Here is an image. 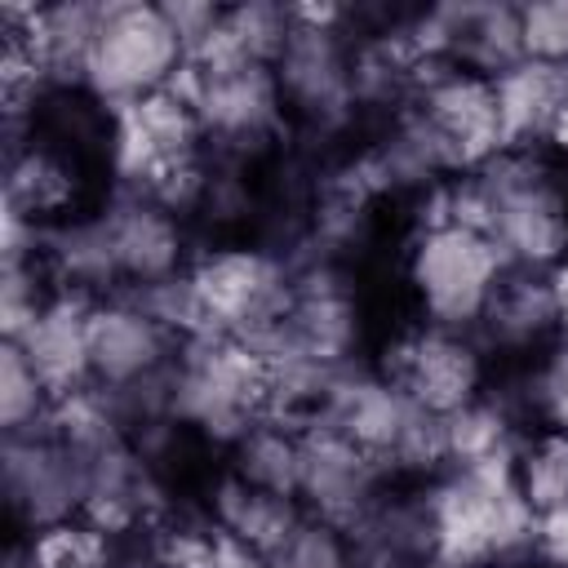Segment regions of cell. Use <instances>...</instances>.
<instances>
[{"mask_svg":"<svg viewBox=\"0 0 568 568\" xmlns=\"http://www.w3.org/2000/svg\"><path fill=\"white\" fill-rule=\"evenodd\" d=\"M484 222L510 271H555L568 262V164L546 146H506L470 173Z\"/></svg>","mask_w":568,"mask_h":568,"instance_id":"1","label":"cell"},{"mask_svg":"<svg viewBox=\"0 0 568 568\" xmlns=\"http://www.w3.org/2000/svg\"><path fill=\"white\" fill-rule=\"evenodd\" d=\"M422 497L439 568H493L532 559L537 515L515 488V462L484 470H444L439 479L422 484Z\"/></svg>","mask_w":568,"mask_h":568,"instance_id":"2","label":"cell"},{"mask_svg":"<svg viewBox=\"0 0 568 568\" xmlns=\"http://www.w3.org/2000/svg\"><path fill=\"white\" fill-rule=\"evenodd\" d=\"M506 275L510 262L493 235L462 222L417 226L404 244V284L413 311L435 328L475 333Z\"/></svg>","mask_w":568,"mask_h":568,"instance_id":"3","label":"cell"},{"mask_svg":"<svg viewBox=\"0 0 568 568\" xmlns=\"http://www.w3.org/2000/svg\"><path fill=\"white\" fill-rule=\"evenodd\" d=\"M271 413L266 364L248 342L195 337L173 364V422L213 444L231 448L257 417Z\"/></svg>","mask_w":568,"mask_h":568,"instance_id":"4","label":"cell"},{"mask_svg":"<svg viewBox=\"0 0 568 568\" xmlns=\"http://www.w3.org/2000/svg\"><path fill=\"white\" fill-rule=\"evenodd\" d=\"M209 337L257 342L293 302V257L266 240H217L186 266Z\"/></svg>","mask_w":568,"mask_h":568,"instance_id":"5","label":"cell"},{"mask_svg":"<svg viewBox=\"0 0 568 568\" xmlns=\"http://www.w3.org/2000/svg\"><path fill=\"white\" fill-rule=\"evenodd\" d=\"M182 67H186V49H182L164 4H142V0L102 4V22L93 36L80 89L98 106L124 111V106L169 89Z\"/></svg>","mask_w":568,"mask_h":568,"instance_id":"6","label":"cell"},{"mask_svg":"<svg viewBox=\"0 0 568 568\" xmlns=\"http://www.w3.org/2000/svg\"><path fill=\"white\" fill-rule=\"evenodd\" d=\"M173 89L195 102L209 151L222 160L248 164V169H257V160L271 155L293 124L275 67L266 62H231L213 71H200L186 62Z\"/></svg>","mask_w":568,"mask_h":568,"instance_id":"7","label":"cell"},{"mask_svg":"<svg viewBox=\"0 0 568 568\" xmlns=\"http://www.w3.org/2000/svg\"><path fill=\"white\" fill-rule=\"evenodd\" d=\"M417 408L435 417H453L457 408L475 404L493 386V355L479 346L475 333L435 328V324H404L382 355L373 359Z\"/></svg>","mask_w":568,"mask_h":568,"instance_id":"8","label":"cell"},{"mask_svg":"<svg viewBox=\"0 0 568 568\" xmlns=\"http://www.w3.org/2000/svg\"><path fill=\"white\" fill-rule=\"evenodd\" d=\"M275 80L288 120L311 133H342L359 120L355 102V36L297 27L275 58Z\"/></svg>","mask_w":568,"mask_h":568,"instance_id":"9","label":"cell"},{"mask_svg":"<svg viewBox=\"0 0 568 568\" xmlns=\"http://www.w3.org/2000/svg\"><path fill=\"white\" fill-rule=\"evenodd\" d=\"M395 488V479L368 457L346 430L324 417L302 426V466H297V501L302 510L342 524L346 532L368 519V510Z\"/></svg>","mask_w":568,"mask_h":568,"instance_id":"10","label":"cell"},{"mask_svg":"<svg viewBox=\"0 0 568 568\" xmlns=\"http://www.w3.org/2000/svg\"><path fill=\"white\" fill-rule=\"evenodd\" d=\"M98 213H102V226H106V240H111L120 293L155 288V284L182 275L200 253L195 248V226L182 213L151 200V195L106 191Z\"/></svg>","mask_w":568,"mask_h":568,"instance_id":"11","label":"cell"},{"mask_svg":"<svg viewBox=\"0 0 568 568\" xmlns=\"http://www.w3.org/2000/svg\"><path fill=\"white\" fill-rule=\"evenodd\" d=\"M4 501L18 537H36L84 506V457L49 426L4 435Z\"/></svg>","mask_w":568,"mask_h":568,"instance_id":"12","label":"cell"},{"mask_svg":"<svg viewBox=\"0 0 568 568\" xmlns=\"http://www.w3.org/2000/svg\"><path fill=\"white\" fill-rule=\"evenodd\" d=\"M182 355V337L169 333L138 293L98 297L89 311V364L93 386L102 390H138L164 373H173Z\"/></svg>","mask_w":568,"mask_h":568,"instance_id":"13","label":"cell"},{"mask_svg":"<svg viewBox=\"0 0 568 568\" xmlns=\"http://www.w3.org/2000/svg\"><path fill=\"white\" fill-rule=\"evenodd\" d=\"M408 106L439 133V142L453 151L462 173H475L493 155L506 151L497 89H493V80H484L466 67H453V62L426 67Z\"/></svg>","mask_w":568,"mask_h":568,"instance_id":"14","label":"cell"},{"mask_svg":"<svg viewBox=\"0 0 568 568\" xmlns=\"http://www.w3.org/2000/svg\"><path fill=\"white\" fill-rule=\"evenodd\" d=\"M479 346L493 355V364H524L532 355H541L546 346L564 342V324H559V297L546 271H510L497 288V297L488 302L479 328H475Z\"/></svg>","mask_w":568,"mask_h":568,"instance_id":"15","label":"cell"},{"mask_svg":"<svg viewBox=\"0 0 568 568\" xmlns=\"http://www.w3.org/2000/svg\"><path fill=\"white\" fill-rule=\"evenodd\" d=\"M89 164L62 155L58 146L27 138L4 146V209L22 213L36 226H58L84 213Z\"/></svg>","mask_w":568,"mask_h":568,"instance_id":"16","label":"cell"},{"mask_svg":"<svg viewBox=\"0 0 568 568\" xmlns=\"http://www.w3.org/2000/svg\"><path fill=\"white\" fill-rule=\"evenodd\" d=\"M89 311L93 297L58 288V297L36 315V324L18 337V351L44 382L53 399H67L84 386H93V364H89Z\"/></svg>","mask_w":568,"mask_h":568,"instance_id":"17","label":"cell"},{"mask_svg":"<svg viewBox=\"0 0 568 568\" xmlns=\"http://www.w3.org/2000/svg\"><path fill=\"white\" fill-rule=\"evenodd\" d=\"M302 501L288 493H271L257 484H244L235 475H217V484L209 488V528L226 541H240L257 555H271L302 519Z\"/></svg>","mask_w":568,"mask_h":568,"instance_id":"18","label":"cell"},{"mask_svg":"<svg viewBox=\"0 0 568 568\" xmlns=\"http://www.w3.org/2000/svg\"><path fill=\"white\" fill-rule=\"evenodd\" d=\"M493 89H497V115H501L506 146H546L559 111L568 106V71L524 58L519 67L497 75Z\"/></svg>","mask_w":568,"mask_h":568,"instance_id":"19","label":"cell"},{"mask_svg":"<svg viewBox=\"0 0 568 568\" xmlns=\"http://www.w3.org/2000/svg\"><path fill=\"white\" fill-rule=\"evenodd\" d=\"M222 453H226V466H222L226 475L297 497V466H302V426L297 422L266 413Z\"/></svg>","mask_w":568,"mask_h":568,"instance_id":"20","label":"cell"},{"mask_svg":"<svg viewBox=\"0 0 568 568\" xmlns=\"http://www.w3.org/2000/svg\"><path fill=\"white\" fill-rule=\"evenodd\" d=\"M493 386L515 404L528 430H568V342L546 346L524 364H506V377Z\"/></svg>","mask_w":568,"mask_h":568,"instance_id":"21","label":"cell"},{"mask_svg":"<svg viewBox=\"0 0 568 568\" xmlns=\"http://www.w3.org/2000/svg\"><path fill=\"white\" fill-rule=\"evenodd\" d=\"M515 488L532 515L568 506V430H528L515 453Z\"/></svg>","mask_w":568,"mask_h":568,"instance_id":"22","label":"cell"},{"mask_svg":"<svg viewBox=\"0 0 568 568\" xmlns=\"http://www.w3.org/2000/svg\"><path fill=\"white\" fill-rule=\"evenodd\" d=\"M22 541H27V550L40 568H111L115 559L129 555V541L102 532L98 524H89L80 515L62 519V524H53L36 537H22Z\"/></svg>","mask_w":568,"mask_h":568,"instance_id":"23","label":"cell"},{"mask_svg":"<svg viewBox=\"0 0 568 568\" xmlns=\"http://www.w3.org/2000/svg\"><path fill=\"white\" fill-rule=\"evenodd\" d=\"M49 413H53V395L44 390L18 342H0V430L4 435L40 430Z\"/></svg>","mask_w":568,"mask_h":568,"instance_id":"24","label":"cell"},{"mask_svg":"<svg viewBox=\"0 0 568 568\" xmlns=\"http://www.w3.org/2000/svg\"><path fill=\"white\" fill-rule=\"evenodd\" d=\"M53 297H58V284H53L44 257L0 262V328H4V342H18Z\"/></svg>","mask_w":568,"mask_h":568,"instance_id":"25","label":"cell"},{"mask_svg":"<svg viewBox=\"0 0 568 568\" xmlns=\"http://www.w3.org/2000/svg\"><path fill=\"white\" fill-rule=\"evenodd\" d=\"M266 559L271 568H355V541L342 524H328L306 510Z\"/></svg>","mask_w":568,"mask_h":568,"instance_id":"26","label":"cell"},{"mask_svg":"<svg viewBox=\"0 0 568 568\" xmlns=\"http://www.w3.org/2000/svg\"><path fill=\"white\" fill-rule=\"evenodd\" d=\"M524 58L568 71V0H528L519 4Z\"/></svg>","mask_w":568,"mask_h":568,"instance_id":"27","label":"cell"},{"mask_svg":"<svg viewBox=\"0 0 568 568\" xmlns=\"http://www.w3.org/2000/svg\"><path fill=\"white\" fill-rule=\"evenodd\" d=\"M164 13H169V22H173V31H178V40H182V49H186V58L222 27V4H204V0H164Z\"/></svg>","mask_w":568,"mask_h":568,"instance_id":"28","label":"cell"},{"mask_svg":"<svg viewBox=\"0 0 568 568\" xmlns=\"http://www.w3.org/2000/svg\"><path fill=\"white\" fill-rule=\"evenodd\" d=\"M532 555L541 568H568V506L537 515V537H532Z\"/></svg>","mask_w":568,"mask_h":568,"instance_id":"29","label":"cell"},{"mask_svg":"<svg viewBox=\"0 0 568 568\" xmlns=\"http://www.w3.org/2000/svg\"><path fill=\"white\" fill-rule=\"evenodd\" d=\"M213 568H271V559L257 555V550H248V546H240V541L217 537V546H213Z\"/></svg>","mask_w":568,"mask_h":568,"instance_id":"30","label":"cell"},{"mask_svg":"<svg viewBox=\"0 0 568 568\" xmlns=\"http://www.w3.org/2000/svg\"><path fill=\"white\" fill-rule=\"evenodd\" d=\"M546 151H550L559 164H568V106L559 111V120H555V129H550V138H546Z\"/></svg>","mask_w":568,"mask_h":568,"instance_id":"31","label":"cell"},{"mask_svg":"<svg viewBox=\"0 0 568 568\" xmlns=\"http://www.w3.org/2000/svg\"><path fill=\"white\" fill-rule=\"evenodd\" d=\"M550 284H555V297H559V324H564V342H568V262L550 271Z\"/></svg>","mask_w":568,"mask_h":568,"instance_id":"32","label":"cell"},{"mask_svg":"<svg viewBox=\"0 0 568 568\" xmlns=\"http://www.w3.org/2000/svg\"><path fill=\"white\" fill-rule=\"evenodd\" d=\"M9 568H40V564L31 559V550H27V541H22V537H18V541H13V550H9Z\"/></svg>","mask_w":568,"mask_h":568,"instance_id":"33","label":"cell"},{"mask_svg":"<svg viewBox=\"0 0 568 568\" xmlns=\"http://www.w3.org/2000/svg\"><path fill=\"white\" fill-rule=\"evenodd\" d=\"M111 568H146V564H142V559H138V555H124V559H115V564H111Z\"/></svg>","mask_w":568,"mask_h":568,"instance_id":"34","label":"cell"}]
</instances>
